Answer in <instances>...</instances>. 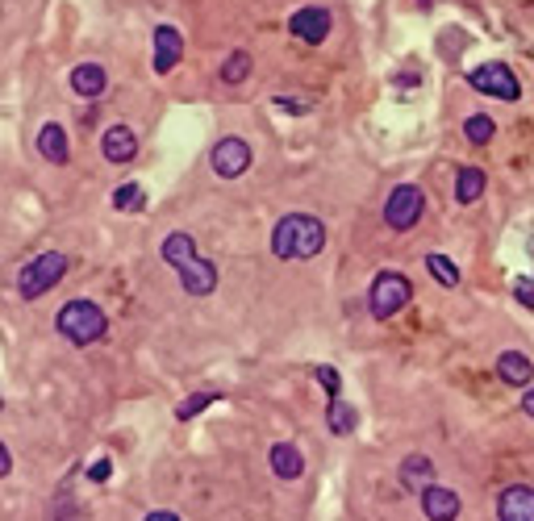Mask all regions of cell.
I'll use <instances>...</instances> for the list:
<instances>
[{
    "mask_svg": "<svg viewBox=\"0 0 534 521\" xmlns=\"http://www.w3.org/2000/svg\"><path fill=\"white\" fill-rule=\"evenodd\" d=\"M326 247V225L314 213H284L272 230V255L275 259H314Z\"/></svg>",
    "mask_w": 534,
    "mask_h": 521,
    "instance_id": "cell-1",
    "label": "cell"
},
{
    "mask_svg": "<svg viewBox=\"0 0 534 521\" xmlns=\"http://www.w3.org/2000/svg\"><path fill=\"white\" fill-rule=\"evenodd\" d=\"M59 334L68 338L71 346H92L105 338V329H109V317L96 301H68L59 309Z\"/></svg>",
    "mask_w": 534,
    "mask_h": 521,
    "instance_id": "cell-2",
    "label": "cell"
},
{
    "mask_svg": "<svg viewBox=\"0 0 534 521\" xmlns=\"http://www.w3.org/2000/svg\"><path fill=\"white\" fill-rule=\"evenodd\" d=\"M413 301V284H410V275H401V272H380L376 280H371V292H368V309L371 317H397L405 304Z\"/></svg>",
    "mask_w": 534,
    "mask_h": 521,
    "instance_id": "cell-3",
    "label": "cell"
},
{
    "mask_svg": "<svg viewBox=\"0 0 534 521\" xmlns=\"http://www.w3.org/2000/svg\"><path fill=\"white\" fill-rule=\"evenodd\" d=\"M63 275H68V255H63V250H42L38 259L17 275V284H21V296L34 301V296H42V292L55 288Z\"/></svg>",
    "mask_w": 534,
    "mask_h": 521,
    "instance_id": "cell-4",
    "label": "cell"
},
{
    "mask_svg": "<svg viewBox=\"0 0 534 521\" xmlns=\"http://www.w3.org/2000/svg\"><path fill=\"white\" fill-rule=\"evenodd\" d=\"M422 209H426L422 188L418 184H397L384 201V221H388V230H413L422 221Z\"/></svg>",
    "mask_w": 534,
    "mask_h": 521,
    "instance_id": "cell-5",
    "label": "cell"
},
{
    "mask_svg": "<svg viewBox=\"0 0 534 521\" xmlns=\"http://www.w3.org/2000/svg\"><path fill=\"white\" fill-rule=\"evenodd\" d=\"M467 83L484 92V97H497V100H518L522 97V83L518 75L506 67V63H480V67L467 71Z\"/></svg>",
    "mask_w": 534,
    "mask_h": 521,
    "instance_id": "cell-6",
    "label": "cell"
},
{
    "mask_svg": "<svg viewBox=\"0 0 534 521\" xmlns=\"http://www.w3.org/2000/svg\"><path fill=\"white\" fill-rule=\"evenodd\" d=\"M288 29H292V38H301L305 46H322L330 38V13L322 4H305L297 13L288 17Z\"/></svg>",
    "mask_w": 534,
    "mask_h": 521,
    "instance_id": "cell-7",
    "label": "cell"
},
{
    "mask_svg": "<svg viewBox=\"0 0 534 521\" xmlns=\"http://www.w3.org/2000/svg\"><path fill=\"white\" fill-rule=\"evenodd\" d=\"M209 163H213V171L221 179H238L251 167V146L243 138H221L218 146H213V154H209Z\"/></svg>",
    "mask_w": 534,
    "mask_h": 521,
    "instance_id": "cell-8",
    "label": "cell"
},
{
    "mask_svg": "<svg viewBox=\"0 0 534 521\" xmlns=\"http://www.w3.org/2000/svg\"><path fill=\"white\" fill-rule=\"evenodd\" d=\"M176 275H179V284H184L188 296H209V292L218 288V267L209 259H201V255H192L188 263H179Z\"/></svg>",
    "mask_w": 534,
    "mask_h": 521,
    "instance_id": "cell-9",
    "label": "cell"
},
{
    "mask_svg": "<svg viewBox=\"0 0 534 521\" xmlns=\"http://www.w3.org/2000/svg\"><path fill=\"white\" fill-rule=\"evenodd\" d=\"M497 517L501 521H534V488L530 484H509L497 496Z\"/></svg>",
    "mask_w": 534,
    "mask_h": 521,
    "instance_id": "cell-10",
    "label": "cell"
},
{
    "mask_svg": "<svg viewBox=\"0 0 534 521\" xmlns=\"http://www.w3.org/2000/svg\"><path fill=\"white\" fill-rule=\"evenodd\" d=\"M179 59H184V38H179L176 26H159L155 29V71L167 75V71L179 67Z\"/></svg>",
    "mask_w": 534,
    "mask_h": 521,
    "instance_id": "cell-11",
    "label": "cell"
},
{
    "mask_svg": "<svg viewBox=\"0 0 534 521\" xmlns=\"http://www.w3.org/2000/svg\"><path fill=\"white\" fill-rule=\"evenodd\" d=\"M459 493H451V488H442V484H430V488H422V513L430 521H451L459 517Z\"/></svg>",
    "mask_w": 534,
    "mask_h": 521,
    "instance_id": "cell-12",
    "label": "cell"
},
{
    "mask_svg": "<svg viewBox=\"0 0 534 521\" xmlns=\"http://www.w3.org/2000/svg\"><path fill=\"white\" fill-rule=\"evenodd\" d=\"M497 380H501V384H514V388L534 384L530 355H522V351H501V359H497Z\"/></svg>",
    "mask_w": 534,
    "mask_h": 521,
    "instance_id": "cell-13",
    "label": "cell"
},
{
    "mask_svg": "<svg viewBox=\"0 0 534 521\" xmlns=\"http://www.w3.org/2000/svg\"><path fill=\"white\" fill-rule=\"evenodd\" d=\"M100 151H105V159L109 163H130L138 154V138L130 125H113V130H105V138H100Z\"/></svg>",
    "mask_w": 534,
    "mask_h": 521,
    "instance_id": "cell-14",
    "label": "cell"
},
{
    "mask_svg": "<svg viewBox=\"0 0 534 521\" xmlns=\"http://www.w3.org/2000/svg\"><path fill=\"white\" fill-rule=\"evenodd\" d=\"M71 92L76 97H84V100H92V97H100L105 88H109V75H105V67L100 63H80V67L71 71Z\"/></svg>",
    "mask_w": 534,
    "mask_h": 521,
    "instance_id": "cell-15",
    "label": "cell"
},
{
    "mask_svg": "<svg viewBox=\"0 0 534 521\" xmlns=\"http://www.w3.org/2000/svg\"><path fill=\"white\" fill-rule=\"evenodd\" d=\"M38 151H42V159H46V163L63 167L71 159L68 130H63V125H55V122H46V125H42V134H38Z\"/></svg>",
    "mask_w": 534,
    "mask_h": 521,
    "instance_id": "cell-16",
    "label": "cell"
},
{
    "mask_svg": "<svg viewBox=\"0 0 534 521\" xmlns=\"http://www.w3.org/2000/svg\"><path fill=\"white\" fill-rule=\"evenodd\" d=\"M430 484H434V463H430L426 454H410V459L401 463V488L422 496V488H430Z\"/></svg>",
    "mask_w": 534,
    "mask_h": 521,
    "instance_id": "cell-17",
    "label": "cell"
},
{
    "mask_svg": "<svg viewBox=\"0 0 534 521\" xmlns=\"http://www.w3.org/2000/svg\"><path fill=\"white\" fill-rule=\"evenodd\" d=\"M267 459H272V471L280 476V480H301L305 476V454L297 451L292 442H275Z\"/></svg>",
    "mask_w": 534,
    "mask_h": 521,
    "instance_id": "cell-18",
    "label": "cell"
},
{
    "mask_svg": "<svg viewBox=\"0 0 534 521\" xmlns=\"http://www.w3.org/2000/svg\"><path fill=\"white\" fill-rule=\"evenodd\" d=\"M484 184H489V176H484V167H459L455 171V201L459 205H476L480 196H484Z\"/></svg>",
    "mask_w": 534,
    "mask_h": 521,
    "instance_id": "cell-19",
    "label": "cell"
},
{
    "mask_svg": "<svg viewBox=\"0 0 534 521\" xmlns=\"http://www.w3.org/2000/svg\"><path fill=\"white\" fill-rule=\"evenodd\" d=\"M326 425H330V434H339V438H347V434H355V425H359V413L347 405V400L339 397H330V409H326Z\"/></svg>",
    "mask_w": 534,
    "mask_h": 521,
    "instance_id": "cell-20",
    "label": "cell"
},
{
    "mask_svg": "<svg viewBox=\"0 0 534 521\" xmlns=\"http://www.w3.org/2000/svg\"><path fill=\"white\" fill-rule=\"evenodd\" d=\"M159 255H163L167 267H179V263H188L192 255H196V242H192V233H167L163 247H159Z\"/></svg>",
    "mask_w": 534,
    "mask_h": 521,
    "instance_id": "cell-21",
    "label": "cell"
},
{
    "mask_svg": "<svg viewBox=\"0 0 534 521\" xmlns=\"http://www.w3.org/2000/svg\"><path fill=\"white\" fill-rule=\"evenodd\" d=\"M493 134H497V122L489 117V113H472V117L464 122V138L472 142V146H489Z\"/></svg>",
    "mask_w": 534,
    "mask_h": 521,
    "instance_id": "cell-22",
    "label": "cell"
},
{
    "mask_svg": "<svg viewBox=\"0 0 534 521\" xmlns=\"http://www.w3.org/2000/svg\"><path fill=\"white\" fill-rule=\"evenodd\" d=\"M218 75H221V83H243L251 75V51H230Z\"/></svg>",
    "mask_w": 534,
    "mask_h": 521,
    "instance_id": "cell-23",
    "label": "cell"
},
{
    "mask_svg": "<svg viewBox=\"0 0 534 521\" xmlns=\"http://www.w3.org/2000/svg\"><path fill=\"white\" fill-rule=\"evenodd\" d=\"M426 272L434 275L442 288H455V284H459V267H455L447 255H426Z\"/></svg>",
    "mask_w": 534,
    "mask_h": 521,
    "instance_id": "cell-24",
    "label": "cell"
},
{
    "mask_svg": "<svg viewBox=\"0 0 534 521\" xmlns=\"http://www.w3.org/2000/svg\"><path fill=\"white\" fill-rule=\"evenodd\" d=\"M218 400H221V392H196V397L179 400V405H176V417H179V422H192L196 413H205L209 405H218Z\"/></svg>",
    "mask_w": 534,
    "mask_h": 521,
    "instance_id": "cell-25",
    "label": "cell"
},
{
    "mask_svg": "<svg viewBox=\"0 0 534 521\" xmlns=\"http://www.w3.org/2000/svg\"><path fill=\"white\" fill-rule=\"evenodd\" d=\"M142 205H147L142 184H122V188L113 193V209H142Z\"/></svg>",
    "mask_w": 534,
    "mask_h": 521,
    "instance_id": "cell-26",
    "label": "cell"
},
{
    "mask_svg": "<svg viewBox=\"0 0 534 521\" xmlns=\"http://www.w3.org/2000/svg\"><path fill=\"white\" fill-rule=\"evenodd\" d=\"M314 375H317V384L326 388V397H339V392H343V375H339L334 367H317Z\"/></svg>",
    "mask_w": 534,
    "mask_h": 521,
    "instance_id": "cell-27",
    "label": "cell"
},
{
    "mask_svg": "<svg viewBox=\"0 0 534 521\" xmlns=\"http://www.w3.org/2000/svg\"><path fill=\"white\" fill-rule=\"evenodd\" d=\"M514 296H518V304L534 309V275H518L514 280Z\"/></svg>",
    "mask_w": 534,
    "mask_h": 521,
    "instance_id": "cell-28",
    "label": "cell"
},
{
    "mask_svg": "<svg viewBox=\"0 0 534 521\" xmlns=\"http://www.w3.org/2000/svg\"><path fill=\"white\" fill-rule=\"evenodd\" d=\"M88 476H92L96 484H100V480H109V476H113V463H109V459H96V463L88 467Z\"/></svg>",
    "mask_w": 534,
    "mask_h": 521,
    "instance_id": "cell-29",
    "label": "cell"
},
{
    "mask_svg": "<svg viewBox=\"0 0 534 521\" xmlns=\"http://www.w3.org/2000/svg\"><path fill=\"white\" fill-rule=\"evenodd\" d=\"M275 109H284V113H309V100H288V97H275Z\"/></svg>",
    "mask_w": 534,
    "mask_h": 521,
    "instance_id": "cell-30",
    "label": "cell"
},
{
    "mask_svg": "<svg viewBox=\"0 0 534 521\" xmlns=\"http://www.w3.org/2000/svg\"><path fill=\"white\" fill-rule=\"evenodd\" d=\"M9 471H13V454H9V446L0 442V480H4Z\"/></svg>",
    "mask_w": 534,
    "mask_h": 521,
    "instance_id": "cell-31",
    "label": "cell"
},
{
    "mask_svg": "<svg viewBox=\"0 0 534 521\" xmlns=\"http://www.w3.org/2000/svg\"><path fill=\"white\" fill-rule=\"evenodd\" d=\"M522 413H526V417H534V388H526V392H522Z\"/></svg>",
    "mask_w": 534,
    "mask_h": 521,
    "instance_id": "cell-32",
    "label": "cell"
},
{
    "mask_svg": "<svg viewBox=\"0 0 534 521\" xmlns=\"http://www.w3.org/2000/svg\"><path fill=\"white\" fill-rule=\"evenodd\" d=\"M147 521H179L171 509H155V513H147Z\"/></svg>",
    "mask_w": 534,
    "mask_h": 521,
    "instance_id": "cell-33",
    "label": "cell"
},
{
    "mask_svg": "<svg viewBox=\"0 0 534 521\" xmlns=\"http://www.w3.org/2000/svg\"><path fill=\"white\" fill-rule=\"evenodd\" d=\"M0 405H4V400H0Z\"/></svg>",
    "mask_w": 534,
    "mask_h": 521,
    "instance_id": "cell-34",
    "label": "cell"
}]
</instances>
